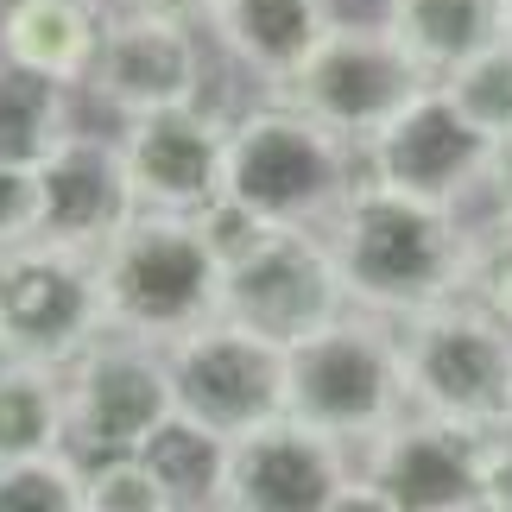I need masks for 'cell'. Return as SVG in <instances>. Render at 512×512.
<instances>
[{
	"instance_id": "cb8c5ba5",
	"label": "cell",
	"mask_w": 512,
	"mask_h": 512,
	"mask_svg": "<svg viewBox=\"0 0 512 512\" xmlns=\"http://www.w3.org/2000/svg\"><path fill=\"white\" fill-rule=\"evenodd\" d=\"M0 512H83V462L70 449L0 462Z\"/></svg>"
},
{
	"instance_id": "4316f807",
	"label": "cell",
	"mask_w": 512,
	"mask_h": 512,
	"mask_svg": "<svg viewBox=\"0 0 512 512\" xmlns=\"http://www.w3.org/2000/svg\"><path fill=\"white\" fill-rule=\"evenodd\" d=\"M462 298H475L481 310H494V317L512 329V222H500V215L487 228H475Z\"/></svg>"
},
{
	"instance_id": "83f0119b",
	"label": "cell",
	"mask_w": 512,
	"mask_h": 512,
	"mask_svg": "<svg viewBox=\"0 0 512 512\" xmlns=\"http://www.w3.org/2000/svg\"><path fill=\"white\" fill-rule=\"evenodd\" d=\"M45 228V171L32 159H0V247L38 241Z\"/></svg>"
},
{
	"instance_id": "ffe728a7",
	"label": "cell",
	"mask_w": 512,
	"mask_h": 512,
	"mask_svg": "<svg viewBox=\"0 0 512 512\" xmlns=\"http://www.w3.org/2000/svg\"><path fill=\"white\" fill-rule=\"evenodd\" d=\"M76 127L83 121H76V89L70 83H51V76L0 57V159L45 165Z\"/></svg>"
},
{
	"instance_id": "9c48e42d",
	"label": "cell",
	"mask_w": 512,
	"mask_h": 512,
	"mask_svg": "<svg viewBox=\"0 0 512 512\" xmlns=\"http://www.w3.org/2000/svg\"><path fill=\"white\" fill-rule=\"evenodd\" d=\"M165 367L177 386V411L209 424L228 443L285 418V342L234 323L228 310L190 336H177L165 348Z\"/></svg>"
},
{
	"instance_id": "f1b7e54d",
	"label": "cell",
	"mask_w": 512,
	"mask_h": 512,
	"mask_svg": "<svg viewBox=\"0 0 512 512\" xmlns=\"http://www.w3.org/2000/svg\"><path fill=\"white\" fill-rule=\"evenodd\" d=\"M329 512H399V500H392L386 487H380V481H373L367 468H361V475H348V481L336 487V500H329Z\"/></svg>"
},
{
	"instance_id": "4fadbf2b",
	"label": "cell",
	"mask_w": 512,
	"mask_h": 512,
	"mask_svg": "<svg viewBox=\"0 0 512 512\" xmlns=\"http://www.w3.org/2000/svg\"><path fill=\"white\" fill-rule=\"evenodd\" d=\"M228 127L209 102L159 108L140 121H121V159L140 209L196 215L228 190Z\"/></svg>"
},
{
	"instance_id": "f546056e",
	"label": "cell",
	"mask_w": 512,
	"mask_h": 512,
	"mask_svg": "<svg viewBox=\"0 0 512 512\" xmlns=\"http://www.w3.org/2000/svg\"><path fill=\"white\" fill-rule=\"evenodd\" d=\"M487 190H494V215L512 222V133L494 146V165H487Z\"/></svg>"
},
{
	"instance_id": "3957f363",
	"label": "cell",
	"mask_w": 512,
	"mask_h": 512,
	"mask_svg": "<svg viewBox=\"0 0 512 512\" xmlns=\"http://www.w3.org/2000/svg\"><path fill=\"white\" fill-rule=\"evenodd\" d=\"M285 411L329 430L348 449L354 443L367 449L386 424H399L411 411V392H405L392 323L367 317V310H342L336 323L291 342L285 348Z\"/></svg>"
},
{
	"instance_id": "9a60e30c",
	"label": "cell",
	"mask_w": 512,
	"mask_h": 512,
	"mask_svg": "<svg viewBox=\"0 0 512 512\" xmlns=\"http://www.w3.org/2000/svg\"><path fill=\"white\" fill-rule=\"evenodd\" d=\"M348 475V443L285 411L228 443L222 512H329Z\"/></svg>"
},
{
	"instance_id": "836d02e7",
	"label": "cell",
	"mask_w": 512,
	"mask_h": 512,
	"mask_svg": "<svg viewBox=\"0 0 512 512\" xmlns=\"http://www.w3.org/2000/svg\"><path fill=\"white\" fill-rule=\"evenodd\" d=\"M215 512H222V506H215Z\"/></svg>"
},
{
	"instance_id": "2e32d148",
	"label": "cell",
	"mask_w": 512,
	"mask_h": 512,
	"mask_svg": "<svg viewBox=\"0 0 512 512\" xmlns=\"http://www.w3.org/2000/svg\"><path fill=\"white\" fill-rule=\"evenodd\" d=\"M45 228L38 241L95 253L133 209V184H127V159H121V133H95L76 127L45 165Z\"/></svg>"
},
{
	"instance_id": "603a6c76",
	"label": "cell",
	"mask_w": 512,
	"mask_h": 512,
	"mask_svg": "<svg viewBox=\"0 0 512 512\" xmlns=\"http://www.w3.org/2000/svg\"><path fill=\"white\" fill-rule=\"evenodd\" d=\"M437 83L494 146L512 133V38L506 32L494 38V45H481L475 57H462V64L449 76H437Z\"/></svg>"
},
{
	"instance_id": "4dcf8cb0",
	"label": "cell",
	"mask_w": 512,
	"mask_h": 512,
	"mask_svg": "<svg viewBox=\"0 0 512 512\" xmlns=\"http://www.w3.org/2000/svg\"><path fill=\"white\" fill-rule=\"evenodd\" d=\"M121 7H140V13H165V19H190V26H203L215 0H121Z\"/></svg>"
},
{
	"instance_id": "e0dca14e",
	"label": "cell",
	"mask_w": 512,
	"mask_h": 512,
	"mask_svg": "<svg viewBox=\"0 0 512 512\" xmlns=\"http://www.w3.org/2000/svg\"><path fill=\"white\" fill-rule=\"evenodd\" d=\"M203 26L234 70L279 95L336 32V0H215Z\"/></svg>"
},
{
	"instance_id": "7a4b0ae2",
	"label": "cell",
	"mask_w": 512,
	"mask_h": 512,
	"mask_svg": "<svg viewBox=\"0 0 512 512\" xmlns=\"http://www.w3.org/2000/svg\"><path fill=\"white\" fill-rule=\"evenodd\" d=\"M95 285H102L108 336H133L171 348L177 336L222 317L228 272L215 266L190 215L133 209L121 228L95 247Z\"/></svg>"
},
{
	"instance_id": "1f68e13d",
	"label": "cell",
	"mask_w": 512,
	"mask_h": 512,
	"mask_svg": "<svg viewBox=\"0 0 512 512\" xmlns=\"http://www.w3.org/2000/svg\"><path fill=\"white\" fill-rule=\"evenodd\" d=\"M487 512H512V500H494V506H487Z\"/></svg>"
},
{
	"instance_id": "7c38bea8",
	"label": "cell",
	"mask_w": 512,
	"mask_h": 512,
	"mask_svg": "<svg viewBox=\"0 0 512 512\" xmlns=\"http://www.w3.org/2000/svg\"><path fill=\"white\" fill-rule=\"evenodd\" d=\"M83 89L114 121H140V114H159V108L203 102L196 26L190 19H165V13H140V7L102 13V45H95Z\"/></svg>"
},
{
	"instance_id": "484cf974",
	"label": "cell",
	"mask_w": 512,
	"mask_h": 512,
	"mask_svg": "<svg viewBox=\"0 0 512 512\" xmlns=\"http://www.w3.org/2000/svg\"><path fill=\"white\" fill-rule=\"evenodd\" d=\"M190 222H196V234H203V247L215 253V266H222V272H241L253 253H266L272 234H279V222H266L260 209H247L241 196H228V190L215 196L209 209H196Z\"/></svg>"
},
{
	"instance_id": "ba28073f",
	"label": "cell",
	"mask_w": 512,
	"mask_h": 512,
	"mask_svg": "<svg viewBox=\"0 0 512 512\" xmlns=\"http://www.w3.org/2000/svg\"><path fill=\"white\" fill-rule=\"evenodd\" d=\"M102 329L108 323H102L95 253L57 241L0 247V361L70 367Z\"/></svg>"
},
{
	"instance_id": "6da1fadb",
	"label": "cell",
	"mask_w": 512,
	"mask_h": 512,
	"mask_svg": "<svg viewBox=\"0 0 512 512\" xmlns=\"http://www.w3.org/2000/svg\"><path fill=\"white\" fill-rule=\"evenodd\" d=\"M317 234L342 272L348 304L386 323L430 310L443 298H462L468 247H475V228L462 222V209L367 184V177H354L342 209Z\"/></svg>"
},
{
	"instance_id": "277c9868",
	"label": "cell",
	"mask_w": 512,
	"mask_h": 512,
	"mask_svg": "<svg viewBox=\"0 0 512 512\" xmlns=\"http://www.w3.org/2000/svg\"><path fill=\"white\" fill-rule=\"evenodd\" d=\"M361 177L354 140L329 133L291 102L247 108L228 127V196L279 228H323Z\"/></svg>"
},
{
	"instance_id": "5bb4252c",
	"label": "cell",
	"mask_w": 512,
	"mask_h": 512,
	"mask_svg": "<svg viewBox=\"0 0 512 512\" xmlns=\"http://www.w3.org/2000/svg\"><path fill=\"white\" fill-rule=\"evenodd\" d=\"M222 310L234 323L260 329L272 342H304L310 329L336 323L348 304L342 291V272L329 260L323 234L317 228H279L266 253H253L241 272H228V291H222Z\"/></svg>"
},
{
	"instance_id": "52a82bcc",
	"label": "cell",
	"mask_w": 512,
	"mask_h": 512,
	"mask_svg": "<svg viewBox=\"0 0 512 512\" xmlns=\"http://www.w3.org/2000/svg\"><path fill=\"white\" fill-rule=\"evenodd\" d=\"M171 418H177V386L165 348L102 329L64 367V449L76 462L140 456L152 430Z\"/></svg>"
},
{
	"instance_id": "7402d4cb",
	"label": "cell",
	"mask_w": 512,
	"mask_h": 512,
	"mask_svg": "<svg viewBox=\"0 0 512 512\" xmlns=\"http://www.w3.org/2000/svg\"><path fill=\"white\" fill-rule=\"evenodd\" d=\"M64 449V367L0 361V462Z\"/></svg>"
},
{
	"instance_id": "8fae6325",
	"label": "cell",
	"mask_w": 512,
	"mask_h": 512,
	"mask_svg": "<svg viewBox=\"0 0 512 512\" xmlns=\"http://www.w3.org/2000/svg\"><path fill=\"white\" fill-rule=\"evenodd\" d=\"M354 152H361L367 184L424 196V203H449V209H462L475 190H487V165H494V140L449 102L443 83H424Z\"/></svg>"
},
{
	"instance_id": "44dd1931",
	"label": "cell",
	"mask_w": 512,
	"mask_h": 512,
	"mask_svg": "<svg viewBox=\"0 0 512 512\" xmlns=\"http://www.w3.org/2000/svg\"><path fill=\"white\" fill-rule=\"evenodd\" d=\"M146 468L165 481V494L177 512H215L222 506V481H228V437H215L209 424H196L177 411L171 424L152 430V443L140 449Z\"/></svg>"
},
{
	"instance_id": "5b68a950",
	"label": "cell",
	"mask_w": 512,
	"mask_h": 512,
	"mask_svg": "<svg viewBox=\"0 0 512 512\" xmlns=\"http://www.w3.org/2000/svg\"><path fill=\"white\" fill-rule=\"evenodd\" d=\"M411 411L512 430V329L475 298H443L392 323Z\"/></svg>"
},
{
	"instance_id": "d6986e66",
	"label": "cell",
	"mask_w": 512,
	"mask_h": 512,
	"mask_svg": "<svg viewBox=\"0 0 512 512\" xmlns=\"http://www.w3.org/2000/svg\"><path fill=\"white\" fill-rule=\"evenodd\" d=\"M386 26L430 83L506 32V0H386Z\"/></svg>"
},
{
	"instance_id": "d6a6232c",
	"label": "cell",
	"mask_w": 512,
	"mask_h": 512,
	"mask_svg": "<svg viewBox=\"0 0 512 512\" xmlns=\"http://www.w3.org/2000/svg\"><path fill=\"white\" fill-rule=\"evenodd\" d=\"M506 38H512V0H506Z\"/></svg>"
},
{
	"instance_id": "ac0fdd59",
	"label": "cell",
	"mask_w": 512,
	"mask_h": 512,
	"mask_svg": "<svg viewBox=\"0 0 512 512\" xmlns=\"http://www.w3.org/2000/svg\"><path fill=\"white\" fill-rule=\"evenodd\" d=\"M95 45H102L95 0H0V57L51 76V83L83 89Z\"/></svg>"
},
{
	"instance_id": "30bf717a",
	"label": "cell",
	"mask_w": 512,
	"mask_h": 512,
	"mask_svg": "<svg viewBox=\"0 0 512 512\" xmlns=\"http://www.w3.org/2000/svg\"><path fill=\"white\" fill-rule=\"evenodd\" d=\"M430 76L411 64V51L392 38L386 19L373 26H354V19H336V32L310 51V64L279 89V102L304 108L310 121H323L329 133L361 146L373 127H386L411 95H418Z\"/></svg>"
},
{
	"instance_id": "8992f818",
	"label": "cell",
	"mask_w": 512,
	"mask_h": 512,
	"mask_svg": "<svg viewBox=\"0 0 512 512\" xmlns=\"http://www.w3.org/2000/svg\"><path fill=\"white\" fill-rule=\"evenodd\" d=\"M361 468L399 500V512H487L494 500H512V430L405 411L367 443Z\"/></svg>"
},
{
	"instance_id": "d4e9b609",
	"label": "cell",
	"mask_w": 512,
	"mask_h": 512,
	"mask_svg": "<svg viewBox=\"0 0 512 512\" xmlns=\"http://www.w3.org/2000/svg\"><path fill=\"white\" fill-rule=\"evenodd\" d=\"M83 512H177L165 481L146 468V456H108L83 462Z\"/></svg>"
}]
</instances>
